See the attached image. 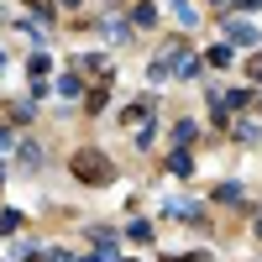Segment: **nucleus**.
<instances>
[{
    "instance_id": "1",
    "label": "nucleus",
    "mask_w": 262,
    "mask_h": 262,
    "mask_svg": "<svg viewBox=\"0 0 262 262\" xmlns=\"http://www.w3.org/2000/svg\"><path fill=\"white\" fill-rule=\"evenodd\" d=\"M74 179L79 184H111L116 179V168H111V158H105V152H95V147H84V152H74Z\"/></svg>"
},
{
    "instance_id": "2",
    "label": "nucleus",
    "mask_w": 262,
    "mask_h": 262,
    "mask_svg": "<svg viewBox=\"0 0 262 262\" xmlns=\"http://www.w3.org/2000/svg\"><path fill=\"white\" fill-rule=\"evenodd\" d=\"M226 37L236 42V48H252V42H257V27H252V21H236V16H231V21H226Z\"/></svg>"
},
{
    "instance_id": "3",
    "label": "nucleus",
    "mask_w": 262,
    "mask_h": 262,
    "mask_svg": "<svg viewBox=\"0 0 262 262\" xmlns=\"http://www.w3.org/2000/svg\"><path fill=\"white\" fill-rule=\"evenodd\" d=\"M168 215H179V221H200V200H168Z\"/></svg>"
},
{
    "instance_id": "4",
    "label": "nucleus",
    "mask_w": 262,
    "mask_h": 262,
    "mask_svg": "<svg viewBox=\"0 0 262 262\" xmlns=\"http://www.w3.org/2000/svg\"><path fill=\"white\" fill-rule=\"evenodd\" d=\"M58 95H63V100H79V95H84V84H79V69H74V63H69V74L58 79Z\"/></svg>"
},
{
    "instance_id": "5",
    "label": "nucleus",
    "mask_w": 262,
    "mask_h": 262,
    "mask_svg": "<svg viewBox=\"0 0 262 262\" xmlns=\"http://www.w3.org/2000/svg\"><path fill=\"white\" fill-rule=\"evenodd\" d=\"M147 116H152V100H137V105H126V126H147Z\"/></svg>"
},
{
    "instance_id": "6",
    "label": "nucleus",
    "mask_w": 262,
    "mask_h": 262,
    "mask_svg": "<svg viewBox=\"0 0 262 262\" xmlns=\"http://www.w3.org/2000/svg\"><path fill=\"white\" fill-rule=\"evenodd\" d=\"M215 200H221V205H247V189H242V184H221V189H215Z\"/></svg>"
},
{
    "instance_id": "7",
    "label": "nucleus",
    "mask_w": 262,
    "mask_h": 262,
    "mask_svg": "<svg viewBox=\"0 0 262 262\" xmlns=\"http://www.w3.org/2000/svg\"><path fill=\"white\" fill-rule=\"evenodd\" d=\"M168 173H173V179H189V173H194V163H189V152H184V147L168 158Z\"/></svg>"
},
{
    "instance_id": "8",
    "label": "nucleus",
    "mask_w": 262,
    "mask_h": 262,
    "mask_svg": "<svg viewBox=\"0 0 262 262\" xmlns=\"http://www.w3.org/2000/svg\"><path fill=\"white\" fill-rule=\"evenodd\" d=\"M173 16H179V27H194V21H200V11H194L189 0H173Z\"/></svg>"
},
{
    "instance_id": "9",
    "label": "nucleus",
    "mask_w": 262,
    "mask_h": 262,
    "mask_svg": "<svg viewBox=\"0 0 262 262\" xmlns=\"http://www.w3.org/2000/svg\"><path fill=\"white\" fill-rule=\"evenodd\" d=\"M200 69H205V63L194 58V53H184V58H179V79H200Z\"/></svg>"
},
{
    "instance_id": "10",
    "label": "nucleus",
    "mask_w": 262,
    "mask_h": 262,
    "mask_svg": "<svg viewBox=\"0 0 262 262\" xmlns=\"http://www.w3.org/2000/svg\"><path fill=\"white\" fill-rule=\"evenodd\" d=\"M105 37H116V42H126V37H131V27H126L121 16H105Z\"/></svg>"
},
{
    "instance_id": "11",
    "label": "nucleus",
    "mask_w": 262,
    "mask_h": 262,
    "mask_svg": "<svg viewBox=\"0 0 262 262\" xmlns=\"http://www.w3.org/2000/svg\"><path fill=\"white\" fill-rule=\"evenodd\" d=\"M236 126V137H242V142H257L262 137V121H231Z\"/></svg>"
},
{
    "instance_id": "12",
    "label": "nucleus",
    "mask_w": 262,
    "mask_h": 262,
    "mask_svg": "<svg viewBox=\"0 0 262 262\" xmlns=\"http://www.w3.org/2000/svg\"><path fill=\"white\" fill-rule=\"evenodd\" d=\"M194 137H200V131H194V121H179V126H173V142H179V147H189Z\"/></svg>"
},
{
    "instance_id": "13",
    "label": "nucleus",
    "mask_w": 262,
    "mask_h": 262,
    "mask_svg": "<svg viewBox=\"0 0 262 262\" xmlns=\"http://www.w3.org/2000/svg\"><path fill=\"white\" fill-rule=\"evenodd\" d=\"M126 236H131V242H152V221H131Z\"/></svg>"
},
{
    "instance_id": "14",
    "label": "nucleus",
    "mask_w": 262,
    "mask_h": 262,
    "mask_svg": "<svg viewBox=\"0 0 262 262\" xmlns=\"http://www.w3.org/2000/svg\"><path fill=\"white\" fill-rule=\"evenodd\" d=\"M152 21H158V11H152V6H137V16H131V27H152Z\"/></svg>"
},
{
    "instance_id": "15",
    "label": "nucleus",
    "mask_w": 262,
    "mask_h": 262,
    "mask_svg": "<svg viewBox=\"0 0 262 262\" xmlns=\"http://www.w3.org/2000/svg\"><path fill=\"white\" fill-rule=\"evenodd\" d=\"M210 63H215V69H226V63H231V48H226V42H221V48H210Z\"/></svg>"
},
{
    "instance_id": "16",
    "label": "nucleus",
    "mask_w": 262,
    "mask_h": 262,
    "mask_svg": "<svg viewBox=\"0 0 262 262\" xmlns=\"http://www.w3.org/2000/svg\"><path fill=\"white\" fill-rule=\"evenodd\" d=\"M226 105H236V111H247V105H252V95H247V90H231V95H226Z\"/></svg>"
},
{
    "instance_id": "17",
    "label": "nucleus",
    "mask_w": 262,
    "mask_h": 262,
    "mask_svg": "<svg viewBox=\"0 0 262 262\" xmlns=\"http://www.w3.org/2000/svg\"><path fill=\"white\" fill-rule=\"evenodd\" d=\"M27 11H37V16H53V0H27Z\"/></svg>"
},
{
    "instance_id": "18",
    "label": "nucleus",
    "mask_w": 262,
    "mask_h": 262,
    "mask_svg": "<svg viewBox=\"0 0 262 262\" xmlns=\"http://www.w3.org/2000/svg\"><path fill=\"white\" fill-rule=\"evenodd\" d=\"M247 74H252V79H262V53H252V58H247Z\"/></svg>"
},
{
    "instance_id": "19",
    "label": "nucleus",
    "mask_w": 262,
    "mask_h": 262,
    "mask_svg": "<svg viewBox=\"0 0 262 262\" xmlns=\"http://www.w3.org/2000/svg\"><path fill=\"white\" fill-rule=\"evenodd\" d=\"M11 142H16V137H11V126H0V147H11Z\"/></svg>"
},
{
    "instance_id": "20",
    "label": "nucleus",
    "mask_w": 262,
    "mask_h": 262,
    "mask_svg": "<svg viewBox=\"0 0 262 262\" xmlns=\"http://www.w3.org/2000/svg\"><path fill=\"white\" fill-rule=\"evenodd\" d=\"M48 262H74V257H69V252H53V257H48Z\"/></svg>"
},
{
    "instance_id": "21",
    "label": "nucleus",
    "mask_w": 262,
    "mask_h": 262,
    "mask_svg": "<svg viewBox=\"0 0 262 262\" xmlns=\"http://www.w3.org/2000/svg\"><path fill=\"white\" fill-rule=\"evenodd\" d=\"M63 6H69V11H74V6H79V0H63Z\"/></svg>"
},
{
    "instance_id": "22",
    "label": "nucleus",
    "mask_w": 262,
    "mask_h": 262,
    "mask_svg": "<svg viewBox=\"0 0 262 262\" xmlns=\"http://www.w3.org/2000/svg\"><path fill=\"white\" fill-rule=\"evenodd\" d=\"M257 236H262V215H257Z\"/></svg>"
},
{
    "instance_id": "23",
    "label": "nucleus",
    "mask_w": 262,
    "mask_h": 262,
    "mask_svg": "<svg viewBox=\"0 0 262 262\" xmlns=\"http://www.w3.org/2000/svg\"><path fill=\"white\" fill-rule=\"evenodd\" d=\"M215 6H231V0H215Z\"/></svg>"
},
{
    "instance_id": "24",
    "label": "nucleus",
    "mask_w": 262,
    "mask_h": 262,
    "mask_svg": "<svg viewBox=\"0 0 262 262\" xmlns=\"http://www.w3.org/2000/svg\"><path fill=\"white\" fill-rule=\"evenodd\" d=\"M0 69H6V53H0Z\"/></svg>"
},
{
    "instance_id": "25",
    "label": "nucleus",
    "mask_w": 262,
    "mask_h": 262,
    "mask_svg": "<svg viewBox=\"0 0 262 262\" xmlns=\"http://www.w3.org/2000/svg\"><path fill=\"white\" fill-rule=\"evenodd\" d=\"M121 262H131V257H121Z\"/></svg>"
}]
</instances>
